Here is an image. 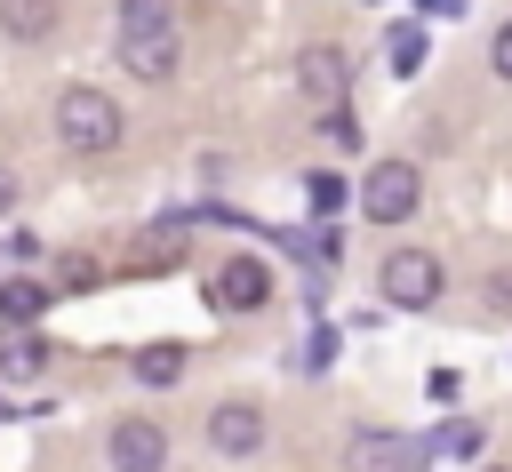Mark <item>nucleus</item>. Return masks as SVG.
<instances>
[{"label": "nucleus", "instance_id": "nucleus-12", "mask_svg": "<svg viewBox=\"0 0 512 472\" xmlns=\"http://www.w3.org/2000/svg\"><path fill=\"white\" fill-rule=\"evenodd\" d=\"M120 64H128V80H168L176 72V40H120Z\"/></svg>", "mask_w": 512, "mask_h": 472}, {"label": "nucleus", "instance_id": "nucleus-9", "mask_svg": "<svg viewBox=\"0 0 512 472\" xmlns=\"http://www.w3.org/2000/svg\"><path fill=\"white\" fill-rule=\"evenodd\" d=\"M64 24L56 0H0V40H48Z\"/></svg>", "mask_w": 512, "mask_h": 472}, {"label": "nucleus", "instance_id": "nucleus-17", "mask_svg": "<svg viewBox=\"0 0 512 472\" xmlns=\"http://www.w3.org/2000/svg\"><path fill=\"white\" fill-rule=\"evenodd\" d=\"M488 64H496V80H512V16L496 24V40H488Z\"/></svg>", "mask_w": 512, "mask_h": 472}, {"label": "nucleus", "instance_id": "nucleus-16", "mask_svg": "<svg viewBox=\"0 0 512 472\" xmlns=\"http://www.w3.org/2000/svg\"><path fill=\"white\" fill-rule=\"evenodd\" d=\"M176 256H184V232H160V240H144V248H136V264H144V272H152V264H176Z\"/></svg>", "mask_w": 512, "mask_h": 472}, {"label": "nucleus", "instance_id": "nucleus-11", "mask_svg": "<svg viewBox=\"0 0 512 472\" xmlns=\"http://www.w3.org/2000/svg\"><path fill=\"white\" fill-rule=\"evenodd\" d=\"M120 40H176V8L168 0H120Z\"/></svg>", "mask_w": 512, "mask_h": 472}, {"label": "nucleus", "instance_id": "nucleus-14", "mask_svg": "<svg viewBox=\"0 0 512 472\" xmlns=\"http://www.w3.org/2000/svg\"><path fill=\"white\" fill-rule=\"evenodd\" d=\"M128 368H136V384H176L184 376V344H144Z\"/></svg>", "mask_w": 512, "mask_h": 472}, {"label": "nucleus", "instance_id": "nucleus-7", "mask_svg": "<svg viewBox=\"0 0 512 472\" xmlns=\"http://www.w3.org/2000/svg\"><path fill=\"white\" fill-rule=\"evenodd\" d=\"M104 456H112V472H168V424H152V416H120L112 440H104Z\"/></svg>", "mask_w": 512, "mask_h": 472}, {"label": "nucleus", "instance_id": "nucleus-1", "mask_svg": "<svg viewBox=\"0 0 512 472\" xmlns=\"http://www.w3.org/2000/svg\"><path fill=\"white\" fill-rule=\"evenodd\" d=\"M56 136H64V152L96 160V152H112V144H120V104H112L104 88L72 80V88L56 96Z\"/></svg>", "mask_w": 512, "mask_h": 472}, {"label": "nucleus", "instance_id": "nucleus-4", "mask_svg": "<svg viewBox=\"0 0 512 472\" xmlns=\"http://www.w3.org/2000/svg\"><path fill=\"white\" fill-rule=\"evenodd\" d=\"M288 80H296V96L304 104H344L352 96V56L336 48V40H312V48H296V64H288Z\"/></svg>", "mask_w": 512, "mask_h": 472}, {"label": "nucleus", "instance_id": "nucleus-20", "mask_svg": "<svg viewBox=\"0 0 512 472\" xmlns=\"http://www.w3.org/2000/svg\"><path fill=\"white\" fill-rule=\"evenodd\" d=\"M488 312H512V272H488Z\"/></svg>", "mask_w": 512, "mask_h": 472}, {"label": "nucleus", "instance_id": "nucleus-3", "mask_svg": "<svg viewBox=\"0 0 512 472\" xmlns=\"http://www.w3.org/2000/svg\"><path fill=\"white\" fill-rule=\"evenodd\" d=\"M376 288H384V304L424 312V304H440L448 272H440V256H432V248H392V256L376 264Z\"/></svg>", "mask_w": 512, "mask_h": 472}, {"label": "nucleus", "instance_id": "nucleus-18", "mask_svg": "<svg viewBox=\"0 0 512 472\" xmlns=\"http://www.w3.org/2000/svg\"><path fill=\"white\" fill-rule=\"evenodd\" d=\"M320 136H336V144H360V120H352V112H320Z\"/></svg>", "mask_w": 512, "mask_h": 472}, {"label": "nucleus", "instance_id": "nucleus-10", "mask_svg": "<svg viewBox=\"0 0 512 472\" xmlns=\"http://www.w3.org/2000/svg\"><path fill=\"white\" fill-rule=\"evenodd\" d=\"M48 304H56V288H48V280H24V272H16V280H0V320H8V328H32Z\"/></svg>", "mask_w": 512, "mask_h": 472}, {"label": "nucleus", "instance_id": "nucleus-22", "mask_svg": "<svg viewBox=\"0 0 512 472\" xmlns=\"http://www.w3.org/2000/svg\"><path fill=\"white\" fill-rule=\"evenodd\" d=\"M488 472H504V464H488Z\"/></svg>", "mask_w": 512, "mask_h": 472}, {"label": "nucleus", "instance_id": "nucleus-5", "mask_svg": "<svg viewBox=\"0 0 512 472\" xmlns=\"http://www.w3.org/2000/svg\"><path fill=\"white\" fill-rule=\"evenodd\" d=\"M208 304L216 312H264L272 304V264L264 256H224L208 272Z\"/></svg>", "mask_w": 512, "mask_h": 472}, {"label": "nucleus", "instance_id": "nucleus-13", "mask_svg": "<svg viewBox=\"0 0 512 472\" xmlns=\"http://www.w3.org/2000/svg\"><path fill=\"white\" fill-rule=\"evenodd\" d=\"M40 368H48V344L24 336V328H8L0 336V376H40Z\"/></svg>", "mask_w": 512, "mask_h": 472}, {"label": "nucleus", "instance_id": "nucleus-2", "mask_svg": "<svg viewBox=\"0 0 512 472\" xmlns=\"http://www.w3.org/2000/svg\"><path fill=\"white\" fill-rule=\"evenodd\" d=\"M416 200H424V176H416V160H376L368 176H360V216L368 224H408L416 216Z\"/></svg>", "mask_w": 512, "mask_h": 472}, {"label": "nucleus", "instance_id": "nucleus-6", "mask_svg": "<svg viewBox=\"0 0 512 472\" xmlns=\"http://www.w3.org/2000/svg\"><path fill=\"white\" fill-rule=\"evenodd\" d=\"M424 464V440L392 432V424H360L344 440V472H416Z\"/></svg>", "mask_w": 512, "mask_h": 472}, {"label": "nucleus", "instance_id": "nucleus-15", "mask_svg": "<svg viewBox=\"0 0 512 472\" xmlns=\"http://www.w3.org/2000/svg\"><path fill=\"white\" fill-rule=\"evenodd\" d=\"M416 64H424V32L400 24V32H392V72H416Z\"/></svg>", "mask_w": 512, "mask_h": 472}, {"label": "nucleus", "instance_id": "nucleus-19", "mask_svg": "<svg viewBox=\"0 0 512 472\" xmlns=\"http://www.w3.org/2000/svg\"><path fill=\"white\" fill-rule=\"evenodd\" d=\"M344 200V176H312V208H336Z\"/></svg>", "mask_w": 512, "mask_h": 472}, {"label": "nucleus", "instance_id": "nucleus-8", "mask_svg": "<svg viewBox=\"0 0 512 472\" xmlns=\"http://www.w3.org/2000/svg\"><path fill=\"white\" fill-rule=\"evenodd\" d=\"M264 440H272V424H264L256 400H216V408H208V448H216V456H256Z\"/></svg>", "mask_w": 512, "mask_h": 472}, {"label": "nucleus", "instance_id": "nucleus-21", "mask_svg": "<svg viewBox=\"0 0 512 472\" xmlns=\"http://www.w3.org/2000/svg\"><path fill=\"white\" fill-rule=\"evenodd\" d=\"M8 200H16V176H8V168H0V208H8Z\"/></svg>", "mask_w": 512, "mask_h": 472}]
</instances>
